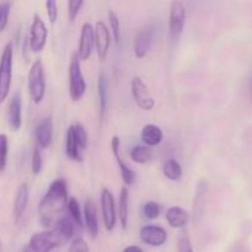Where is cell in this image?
Segmentation results:
<instances>
[{"label": "cell", "instance_id": "1", "mask_svg": "<svg viewBox=\"0 0 252 252\" xmlns=\"http://www.w3.org/2000/svg\"><path fill=\"white\" fill-rule=\"evenodd\" d=\"M68 201L66 181L64 179L54 180L38 204V216L41 218L42 225L52 229L54 223L61 218L62 213L66 209Z\"/></svg>", "mask_w": 252, "mask_h": 252}, {"label": "cell", "instance_id": "2", "mask_svg": "<svg viewBox=\"0 0 252 252\" xmlns=\"http://www.w3.org/2000/svg\"><path fill=\"white\" fill-rule=\"evenodd\" d=\"M64 244L63 239L54 229H47L32 235L22 252H52Z\"/></svg>", "mask_w": 252, "mask_h": 252}, {"label": "cell", "instance_id": "3", "mask_svg": "<svg viewBox=\"0 0 252 252\" xmlns=\"http://www.w3.org/2000/svg\"><path fill=\"white\" fill-rule=\"evenodd\" d=\"M12 63H14V47L7 42L0 56V103H4L10 93L12 81Z\"/></svg>", "mask_w": 252, "mask_h": 252}, {"label": "cell", "instance_id": "4", "mask_svg": "<svg viewBox=\"0 0 252 252\" xmlns=\"http://www.w3.org/2000/svg\"><path fill=\"white\" fill-rule=\"evenodd\" d=\"M29 93L34 103H41L46 95V76L43 64L39 59L32 63L29 71Z\"/></svg>", "mask_w": 252, "mask_h": 252}, {"label": "cell", "instance_id": "5", "mask_svg": "<svg viewBox=\"0 0 252 252\" xmlns=\"http://www.w3.org/2000/svg\"><path fill=\"white\" fill-rule=\"evenodd\" d=\"M85 93L86 81L81 71V62L75 52L69 63V95L73 101H79Z\"/></svg>", "mask_w": 252, "mask_h": 252}, {"label": "cell", "instance_id": "6", "mask_svg": "<svg viewBox=\"0 0 252 252\" xmlns=\"http://www.w3.org/2000/svg\"><path fill=\"white\" fill-rule=\"evenodd\" d=\"M185 20H186V7L184 2L172 1L170 4V14H169V32L171 39L174 42L179 41L184 32Z\"/></svg>", "mask_w": 252, "mask_h": 252}, {"label": "cell", "instance_id": "7", "mask_svg": "<svg viewBox=\"0 0 252 252\" xmlns=\"http://www.w3.org/2000/svg\"><path fill=\"white\" fill-rule=\"evenodd\" d=\"M47 38H48V30H47L46 24H44L43 20L41 19L38 14H34L31 24V29H30L29 37V43L31 51L34 52V53L43 51L47 43Z\"/></svg>", "mask_w": 252, "mask_h": 252}, {"label": "cell", "instance_id": "8", "mask_svg": "<svg viewBox=\"0 0 252 252\" xmlns=\"http://www.w3.org/2000/svg\"><path fill=\"white\" fill-rule=\"evenodd\" d=\"M130 91L138 107L143 111H152L155 106V100L144 81L139 76H134L130 81Z\"/></svg>", "mask_w": 252, "mask_h": 252}, {"label": "cell", "instance_id": "9", "mask_svg": "<svg viewBox=\"0 0 252 252\" xmlns=\"http://www.w3.org/2000/svg\"><path fill=\"white\" fill-rule=\"evenodd\" d=\"M101 211L106 230L112 231L117 224V209L115 197L108 189H103L101 191Z\"/></svg>", "mask_w": 252, "mask_h": 252}, {"label": "cell", "instance_id": "10", "mask_svg": "<svg viewBox=\"0 0 252 252\" xmlns=\"http://www.w3.org/2000/svg\"><path fill=\"white\" fill-rule=\"evenodd\" d=\"M155 30H157L155 25H147L138 31L133 42V51H134L135 57L144 58L149 53L153 42H154Z\"/></svg>", "mask_w": 252, "mask_h": 252}, {"label": "cell", "instance_id": "11", "mask_svg": "<svg viewBox=\"0 0 252 252\" xmlns=\"http://www.w3.org/2000/svg\"><path fill=\"white\" fill-rule=\"evenodd\" d=\"M94 38H95V47L98 59L103 62L107 58L108 49H110L111 46V39H112L110 30L107 29V26H106L103 21L96 22L95 27H94Z\"/></svg>", "mask_w": 252, "mask_h": 252}, {"label": "cell", "instance_id": "12", "mask_svg": "<svg viewBox=\"0 0 252 252\" xmlns=\"http://www.w3.org/2000/svg\"><path fill=\"white\" fill-rule=\"evenodd\" d=\"M140 240L145 245L153 246V248H160L164 245L167 240V233L162 226L160 225H145L139 231Z\"/></svg>", "mask_w": 252, "mask_h": 252}, {"label": "cell", "instance_id": "13", "mask_svg": "<svg viewBox=\"0 0 252 252\" xmlns=\"http://www.w3.org/2000/svg\"><path fill=\"white\" fill-rule=\"evenodd\" d=\"M95 47V38H94V26L89 22H85L81 27L80 41H79L78 54L80 62L88 61L91 57L93 49Z\"/></svg>", "mask_w": 252, "mask_h": 252}, {"label": "cell", "instance_id": "14", "mask_svg": "<svg viewBox=\"0 0 252 252\" xmlns=\"http://www.w3.org/2000/svg\"><path fill=\"white\" fill-rule=\"evenodd\" d=\"M53 118L51 116H47L37 125L36 129H34V137H36L37 147L39 149H48L51 147L52 142H53Z\"/></svg>", "mask_w": 252, "mask_h": 252}, {"label": "cell", "instance_id": "15", "mask_svg": "<svg viewBox=\"0 0 252 252\" xmlns=\"http://www.w3.org/2000/svg\"><path fill=\"white\" fill-rule=\"evenodd\" d=\"M120 147H121L120 137H118V135H113L112 139H111V149H112L113 157H115L118 167H120L121 176H122L123 182H125L126 186H130V185L134 184L135 174L132 169H129V167L125 164V161H123L122 158H121Z\"/></svg>", "mask_w": 252, "mask_h": 252}, {"label": "cell", "instance_id": "16", "mask_svg": "<svg viewBox=\"0 0 252 252\" xmlns=\"http://www.w3.org/2000/svg\"><path fill=\"white\" fill-rule=\"evenodd\" d=\"M7 123L12 130H20L22 126V98L21 94L15 93L7 108Z\"/></svg>", "mask_w": 252, "mask_h": 252}, {"label": "cell", "instance_id": "17", "mask_svg": "<svg viewBox=\"0 0 252 252\" xmlns=\"http://www.w3.org/2000/svg\"><path fill=\"white\" fill-rule=\"evenodd\" d=\"M83 220L86 226L89 235L93 239L97 238L98 235V219H97V208L96 204L91 199H88L84 206Z\"/></svg>", "mask_w": 252, "mask_h": 252}, {"label": "cell", "instance_id": "18", "mask_svg": "<svg viewBox=\"0 0 252 252\" xmlns=\"http://www.w3.org/2000/svg\"><path fill=\"white\" fill-rule=\"evenodd\" d=\"M27 203H29V186H27V184H21L17 187V191L14 199L15 223H17L21 219V217L24 216Z\"/></svg>", "mask_w": 252, "mask_h": 252}, {"label": "cell", "instance_id": "19", "mask_svg": "<svg viewBox=\"0 0 252 252\" xmlns=\"http://www.w3.org/2000/svg\"><path fill=\"white\" fill-rule=\"evenodd\" d=\"M52 229H54V230L58 233V235L63 239L64 243L71 241L75 238L76 225L75 223L71 220L70 217H61V218L54 223Z\"/></svg>", "mask_w": 252, "mask_h": 252}, {"label": "cell", "instance_id": "20", "mask_svg": "<svg viewBox=\"0 0 252 252\" xmlns=\"http://www.w3.org/2000/svg\"><path fill=\"white\" fill-rule=\"evenodd\" d=\"M140 138L147 147H158L164 139V133H162L161 128L158 127L157 125L149 123L143 127L142 132H140Z\"/></svg>", "mask_w": 252, "mask_h": 252}, {"label": "cell", "instance_id": "21", "mask_svg": "<svg viewBox=\"0 0 252 252\" xmlns=\"http://www.w3.org/2000/svg\"><path fill=\"white\" fill-rule=\"evenodd\" d=\"M165 218L171 228L181 229L189 221V213L181 207H170L166 211Z\"/></svg>", "mask_w": 252, "mask_h": 252}, {"label": "cell", "instance_id": "22", "mask_svg": "<svg viewBox=\"0 0 252 252\" xmlns=\"http://www.w3.org/2000/svg\"><path fill=\"white\" fill-rule=\"evenodd\" d=\"M65 153L71 160L81 162L83 161V154H81V148L76 140L75 134H74L73 127H69L65 134Z\"/></svg>", "mask_w": 252, "mask_h": 252}, {"label": "cell", "instance_id": "23", "mask_svg": "<svg viewBox=\"0 0 252 252\" xmlns=\"http://www.w3.org/2000/svg\"><path fill=\"white\" fill-rule=\"evenodd\" d=\"M128 216H129V192L127 187H122L118 199V216L122 229H127Z\"/></svg>", "mask_w": 252, "mask_h": 252}, {"label": "cell", "instance_id": "24", "mask_svg": "<svg viewBox=\"0 0 252 252\" xmlns=\"http://www.w3.org/2000/svg\"><path fill=\"white\" fill-rule=\"evenodd\" d=\"M97 93H98V101H100V117L101 120H102L108 105V83H107V78H106L105 73H102V71L98 74Z\"/></svg>", "mask_w": 252, "mask_h": 252}, {"label": "cell", "instance_id": "25", "mask_svg": "<svg viewBox=\"0 0 252 252\" xmlns=\"http://www.w3.org/2000/svg\"><path fill=\"white\" fill-rule=\"evenodd\" d=\"M130 159L140 165L148 164L153 159V149L147 145H135L129 153Z\"/></svg>", "mask_w": 252, "mask_h": 252}, {"label": "cell", "instance_id": "26", "mask_svg": "<svg viewBox=\"0 0 252 252\" xmlns=\"http://www.w3.org/2000/svg\"><path fill=\"white\" fill-rule=\"evenodd\" d=\"M162 174L170 181H179L182 177V166L177 160L169 159L165 161L164 166H162Z\"/></svg>", "mask_w": 252, "mask_h": 252}, {"label": "cell", "instance_id": "27", "mask_svg": "<svg viewBox=\"0 0 252 252\" xmlns=\"http://www.w3.org/2000/svg\"><path fill=\"white\" fill-rule=\"evenodd\" d=\"M66 209H68V212H69V217H70L71 220L75 223V225L78 226V228H83V225H84L83 213H81L80 204H79L78 199L74 198V197H69Z\"/></svg>", "mask_w": 252, "mask_h": 252}, {"label": "cell", "instance_id": "28", "mask_svg": "<svg viewBox=\"0 0 252 252\" xmlns=\"http://www.w3.org/2000/svg\"><path fill=\"white\" fill-rule=\"evenodd\" d=\"M108 22H110L111 31H112L113 39L116 41V43H120L121 41V22L118 19V15L116 14L113 10H110L108 12Z\"/></svg>", "mask_w": 252, "mask_h": 252}, {"label": "cell", "instance_id": "29", "mask_svg": "<svg viewBox=\"0 0 252 252\" xmlns=\"http://www.w3.org/2000/svg\"><path fill=\"white\" fill-rule=\"evenodd\" d=\"M7 153H9V140L7 135L0 133V172H2L6 167Z\"/></svg>", "mask_w": 252, "mask_h": 252}, {"label": "cell", "instance_id": "30", "mask_svg": "<svg viewBox=\"0 0 252 252\" xmlns=\"http://www.w3.org/2000/svg\"><path fill=\"white\" fill-rule=\"evenodd\" d=\"M160 212H161L160 204L154 201L147 202L143 207V213H144L145 218L149 219V220H155V219L159 218Z\"/></svg>", "mask_w": 252, "mask_h": 252}, {"label": "cell", "instance_id": "31", "mask_svg": "<svg viewBox=\"0 0 252 252\" xmlns=\"http://www.w3.org/2000/svg\"><path fill=\"white\" fill-rule=\"evenodd\" d=\"M71 127H73L74 134H75V138L78 140L79 145H80L81 150L86 149V147H88V133H86L84 126L81 123H75Z\"/></svg>", "mask_w": 252, "mask_h": 252}, {"label": "cell", "instance_id": "32", "mask_svg": "<svg viewBox=\"0 0 252 252\" xmlns=\"http://www.w3.org/2000/svg\"><path fill=\"white\" fill-rule=\"evenodd\" d=\"M42 167H43V160H42V153L41 149L36 145V148L32 152V158H31V170L33 175H38L42 171Z\"/></svg>", "mask_w": 252, "mask_h": 252}, {"label": "cell", "instance_id": "33", "mask_svg": "<svg viewBox=\"0 0 252 252\" xmlns=\"http://www.w3.org/2000/svg\"><path fill=\"white\" fill-rule=\"evenodd\" d=\"M177 252H193L192 243L186 231H181L177 239Z\"/></svg>", "mask_w": 252, "mask_h": 252}, {"label": "cell", "instance_id": "34", "mask_svg": "<svg viewBox=\"0 0 252 252\" xmlns=\"http://www.w3.org/2000/svg\"><path fill=\"white\" fill-rule=\"evenodd\" d=\"M68 252H90L86 241L81 236H76L71 240Z\"/></svg>", "mask_w": 252, "mask_h": 252}, {"label": "cell", "instance_id": "35", "mask_svg": "<svg viewBox=\"0 0 252 252\" xmlns=\"http://www.w3.org/2000/svg\"><path fill=\"white\" fill-rule=\"evenodd\" d=\"M84 5V1L81 0H70L68 2V17H69V21L73 22L74 20L78 17L79 11H80L81 6Z\"/></svg>", "mask_w": 252, "mask_h": 252}, {"label": "cell", "instance_id": "36", "mask_svg": "<svg viewBox=\"0 0 252 252\" xmlns=\"http://www.w3.org/2000/svg\"><path fill=\"white\" fill-rule=\"evenodd\" d=\"M9 14H10L9 2H2V4H0V32L4 31L5 27L7 26Z\"/></svg>", "mask_w": 252, "mask_h": 252}, {"label": "cell", "instance_id": "37", "mask_svg": "<svg viewBox=\"0 0 252 252\" xmlns=\"http://www.w3.org/2000/svg\"><path fill=\"white\" fill-rule=\"evenodd\" d=\"M47 9V16H48L49 22L52 25L56 24L57 19H58V5L56 1H47L46 2Z\"/></svg>", "mask_w": 252, "mask_h": 252}, {"label": "cell", "instance_id": "38", "mask_svg": "<svg viewBox=\"0 0 252 252\" xmlns=\"http://www.w3.org/2000/svg\"><path fill=\"white\" fill-rule=\"evenodd\" d=\"M122 252H144V251H143L139 246L130 245V246H127V248H126Z\"/></svg>", "mask_w": 252, "mask_h": 252}, {"label": "cell", "instance_id": "39", "mask_svg": "<svg viewBox=\"0 0 252 252\" xmlns=\"http://www.w3.org/2000/svg\"><path fill=\"white\" fill-rule=\"evenodd\" d=\"M249 90H250V93L252 95V75L250 76V80H249Z\"/></svg>", "mask_w": 252, "mask_h": 252}]
</instances>
